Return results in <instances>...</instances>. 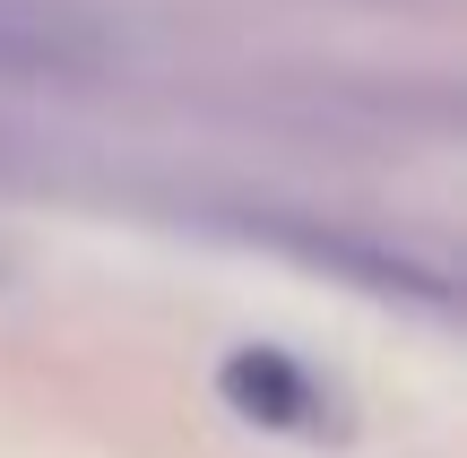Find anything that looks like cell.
<instances>
[{
  "label": "cell",
  "instance_id": "1",
  "mask_svg": "<svg viewBox=\"0 0 467 458\" xmlns=\"http://www.w3.org/2000/svg\"><path fill=\"white\" fill-rule=\"evenodd\" d=\"M217 390L234 398V407L251 415V424H277V433H320V381L303 372L295 355H277V346H234Z\"/></svg>",
  "mask_w": 467,
  "mask_h": 458
},
{
  "label": "cell",
  "instance_id": "2",
  "mask_svg": "<svg viewBox=\"0 0 467 458\" xmlns=\"http://www.w3.org/2000/svg\"><path fill=\"white\" fill-rule=\"evenodd\" d=\"M87 52H96V44L69 35V26H52V17L0 9V78H61V69H78Z\"/></svg>",
  "mask_w": 467,
  "mask_h": 458
}]
</instances>
